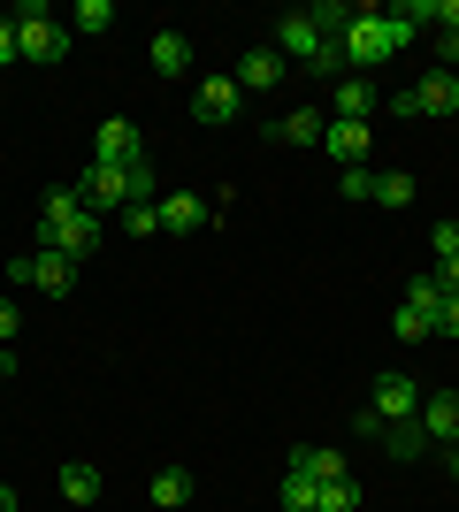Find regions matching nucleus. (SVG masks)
<instances>
[{
    "label": "nucleus",
    "instance_id": "nucleus-1",
    "mask_svg": "<svg viewBox=\"0 0 459 512\" xmlns=\"http://www.w3.org/2000/svg\"><path fill=\"white\" fill-rule=\"evenodd\" d=\"M100 237H108V222L92 207H77V192H46L39 207V245H54V253H69L77 268H85L92 253H100Z\"/></svg>",
    "mask_w": 459,
    "mask_h": 512
},
{
    "label": "nucleus",
    "instance_id": "nucleus-2",
    "mask_svg": "<svg viewBox=\"0 0 459 512\" xmlns=\"http://www.w3.org/2000/svg\"><path fill=\"white\" fill-rule=\"evenodd\" d=\"M16 54H23V62H46V69L69 54V23L54 16L46 0H23V8H16Z\"/></svg>",
    "mask_w": 459,
    "mask_h": 512
},
{
    "label": "nucleus",
    "instance_id": "nucleus-3",
    "mask_svg": "<svg viewBox=\"0 0 459 512\" xmlns=\"http://www.w3.org/2000/svg\"><path fill=\"white\" fill-rule=\"evenodd\" d=\"M8 283H23V291H46V299H62V291H77V260L54 253V245H39V253L8 260Z\"/></svg>",
    "mask_w": 459,
    "mask_h": 512
},
{
    "label": "nucleus",
    "instance_id": "nucleus-4",
    "mask_svg": "<svg viewBox=\"0 0 459 512\" xmlns=\"http://www.w3.org/2000/svg\"><path fill=\"white\" fill-rule=\"evenodd\" d=\"M245 115V92H238V77L222 69V77H199L192 85V123H207V130H222V123H238Z\"/></svg>",
    "mask_w": 459,
    "mask_h": 512
},
{
    "label": "nucleus",
    "instance_id": "nucleus-5",
    "mask_svg": "<svg viewBox=\"0 0 459 512\" xmlns=\"http://www.w3.org/2000/svg\"><path fill=\"white\" fill-rule=\"evenodd\" d=\"M138 153H146L138 123H131V115H108V123H100V138H92V169H131Z\"/></svg>",
    "mask_w": 459,
    "mask_h": 512
},
{
    "label": "nucleus",
    "instance_id": "nucleus-6",
    "mask_svg": "<svg viewBox=\"0 0 459 512\" xmlns=\"http://www.w3.org/2000/svg\"><path fill=\"white\" fill-rule=\"evenodd\" d=\"M414 421H421V436H429L437 451H452L459 444V390H429Z\"/></svg>",
    "mask_w": 459,
    "mask_h": 512
},
{
    "label": "nucleus",
    "instance_id": "nucleus-7",
    "mask_svg": "<svg viewBox=\"0 0 459 512\" xmlns=\"http://www.w3.org/2000/svg\"><path fill=\"white\" fill-rule=\"evenodd\" d=\"M368 413H383V421H414L421 413V390H414V375H375V398H368Z\"/></svg>",
    "mask_w": 459,
    "mask_h": 512
},
{
    "label": "nucleus",
    "instance_id": "nucleus-8",
    "mask_svg": "<svg viewBox=\"0 0 459 512\" xmlns=\"http://www.w3.org/2000/svg\"><path fill=\"white\" fill-rule=\"evenodd\" d=\"M268 46H276V54H284V62H314V54H322V31H314V16H306V8H291V16L284 23H276V39H268Z\"/></svg>",
    "mask_w": 459,
    "mask_h": 512
},
{
    "label": "nucleus",
    "instance_id": "nucleus-9",
    "mask_svg": "<svg viewBox=\"0 0 459 512\" xmlns=\"http://www.w3.org/2000/svg\"><path fill=\"white\" fill-rule=\"evenodd\" d=\"M414 92V115H459V69H429V77H421V85H406Z\"/></svg>",
    "mask_w": 459,
    "mask_h": 512
},
{
    "label": "nucleus",
    "instance_id": "nucleus-10",
    "mask_svg": "<svg viewBox=\"0 0 459 512\" xmlns=\"http://www.w3.org/2000/svg\"><path fill=\"white\" fill-rule=\"evenodd\" d=\"M322 153L337 161V169H368L375 138H368V123H329V130H322Z\"/></svg>",
    "mask_w": 459,
    "mask_h": 512
},
{
    "label": "nucleus",
    "instance_id": "nucleus-11",
    "mask_svg": "<svg viewBox=\"0 0 459 512\" xmlns=\"http://www.w3.org/2000/svg\"><path fill=\"white\" fill-rule=\"evenodd\" d=\"M291 77V62L276 54V46H245V62H238V92H276Z\"/></svg>",
    "mask_w": 459,
    "mask_h": 512
},
{
    "label": "nucleus",
    "instance_id": "nucleus-12",
    "mask_svg": "<svg viewBox=\"0 0 459 512\" xmlns=\"http://www.w3.org/2000/svg\"><path fill=\"white\" fill-rule=\"evenodd\" d=\"M368 115H375L368 77H337V85H329V123H368Z\"/></svg>",
    "mask_w": 459,
    "mask_h": 512
},
{
    "label": "nucleus",
    "instance_id": "nucleus-13",
    "mask_svg": "<svg viewBox=\"0 0 459 512\" xmlns=\"http://www.w3.org/2000/svg\"><path fill=\"white\" fill-rule=\"evenodd\" d=\"M207 222H215V207H207L199 192H169L161 199V230L169 237H192V230H207Z\"/></svg>",
    "mask_w": 459,
    "mask_h": 512
},
{
    "label": "nucleus",
    "instance_id": "nucleus-14",
    "mask_svg": "<svg viewBox=\"0 0 459 512\" xmlns=\"http://www.w3.org/2000/svg\"><path fill=\"white\" fill-rule=\"evenodd\" d=\"M54 482H62V497H69V505H100V490H108V474L92 467V459H69V467L54 474Z\"/></svg>",
    "mask_w": 459,
    "mask_h": 512
},
{
    "label": "nucleus",
    "instance_id": "nucleus-15",
    "mask_svg": "<svg viewBox=\"0 0 459 512\" xmlns=\"http://www.w3.org/2000/svg\"><path fill=\"white\" fill-rule=\"evenodd\" d=\"M146 62L161 69V77H184V69H192V39H184V31H153Z\"/></svg>",
    "mask_w": 459,
    "mask_h": 512
},
{
    "label": "nucleus",
    "instance_id": "nucleus-16",
    "mask_svg": "<svg viewBox=\"0 0 459 512\" xmlns=\"http://www.w3.org/2000/svg\"><path fill=\"white\" fill-rule=\"evenodd\" d=\"M322 130H329L322 107H291L284 123H276V138H284V146H322Z\"/></svg>",
    "mask_w": 459,
    "mask_h": 512
},
{
    "label": "nucleus",
    "instance_id": "nucleus-17",
    "mask_svg": "<svg viewBox=\"0 0 459 512\" xmlns=\"http://www.w3.org/2000/svg\"><path fill=\"white\" fill-rule=\"evenodd\" d=\"M383 451H391V459H406V467H414V459H429V451H437V444L421 436V421H391V428H383Z\"/></svg>",
    "mask_w": 459,
    "mask_h": 512
},
{
    "label": "nucleus",
    "instance_id": "nucleus-18",
    "mask_svg": "<svg viewBox=\"0 0 459 512\" xmlns=\"http://www.w3.org/2000/svg\"><path fill=\"white\" fill-rule=\"evenodd\" d=\"M291 467L314 474V482H337V474H352V467H345V451H322V444H299V451H291Z\"/></svg>",
    "mask_w": 459,
    "mask_h": 512
},
{
    "label": "nucleus",
    "instance_id": "nucleus-19",
    "mask_svg": "<svg viewBox=\"0 0 459 512\" xmlns=\"http://www.w3.org/2000/svg\"><path fill=\"white\" fill-rule=\"evenodd\" d=\"M146 497H153V505H161V512L192 505V474H184V467H161V474H153V482H146Z\"/></svg>",
    "mask_w": 459,
    "mask_h": 512
},
{
    "label": "nucleus",
    "instance_id": "nucleus-20",
    "mask_svg": "<svg viewBox=\"0 0 459 512\" xmlns=\"http://www.w3.org/2000/svg\"><path fill=\"white\" fill-rule=\"evenodd\" d=\"M391 337H398V344H421V337H437V321L421 314V306H406V299H398V314H391Z\"/></svg>",
    "mask_w": 459,
    "mask_h": 512
},
{
    "label": "nucleus",
    "instance_id": "nucleus-21",
    "mask_svg": "<svg viewBox=\"0 0 459 512\" xmlns=\"http://www.w3.org/2000/svg\"><path fill=\"white\" fill-rule=\"evenodd\" d=\"M284 505H291V512H322V482L291 467V474H284Z\"/></svg>",
    "mask_w": 459,
    "mask_h": 512
},
{
    "label": "nucleus",
    "instance_id": "nucleus-22",
    "mask_svg": "<svg viewBox=\"0 0 459 512\" xmlns=\"http://www.w3.org/2000/svg\"><path fill=\"white\" fill-rule=\"evenodd\" d=\"M375 207H414V176L383 169V176H375Z\"/></svg>",
    "mask_w": 459,
    "mask_h": 512
},
{
    "label": "nucleus",
    "instance_id": "nucleus-23",
    "mask_svg": "<svg viewBox=\"0 0 459 512\" xmlns=\"http://www.w3.org/2000/svg\"><path fill=\"white\" fill-rule=\"evenodd\" d=\"M322 512H360V482H352V474L322 482Z\"/></svg>",
    "mask_w": 459,
    "mask_h": 512
},
{
    "label": "nucleus",
    "instance_id": "nucleus-24",
    "mask_svg": "<svg viewBox=\"0 0 459 512\" xmlns=\"http://www.w3.org/2000/svg\"><path fill=\"white\" fill-rule=\"evenodd\" d=\"M108 23H115L108 0H77V8H69V31H108Z\"/></svg>",
    "mask_w": 459,
    "mask_h": 512
},
{
    "label": "nucleus",
    "instance_id": "nucleus-25",
    "mask_svg": "<svg viewBox=\"0 0 459 512\" xmlns=\"http://www.w3.org/2000/svg\"><path fill=\"white\" fill-rule=\"evenodd\" d=\"M406 306H421V314L437 321V306H444V283H437V276H414V283H406Z\"/></svg>",
    "mask_w": 459,
    "mask_h": 512
},
{
    "label": "nucleus",
    "instance_id": "nucleus-26",
    "mask_svg": "<svg viewBox=\"0 0 459 512\" xmlns=\"http://www.w3.org/2000/svg\"><path fill=\"white\" fill-rule=\"evenodd\" d=\"M161 230V199L153 207H123V237H153Z\"/></svg>",
    "mask_w": 459,
    "mask_h": 512
},
{
    "label": "nucleus",
    "instance_id": "nucleus-27",
    "mask_svg": "<svg viewBox=\"0 0 459 512\" xmlns=\"http://www.w3.org/2000/svg\"><path fill=\"white\" fill-rule=\"evenodd\" d=\"M337 192H345L352 207H360V199H375V169H345V176H337Z\"/></svg>",
    "mask_w": 459,
    "mask_h": 512
},
{
    "label": "nucleus",
    "instance_id": "nucleus-28",
    "mask_svg": "<svg viewBox=\"0 0 459 512\" xmlns=\"http://www.w3.org/2000/svg\"><path fill=\"white\" fill-rule=\"evenodd\" d=\"M429 245H437V260H452V253H459V222H452V214H444L437 230H429Z\"/></svg>",
    "mask_w": 459,
    "mask_h": 512
},
{
    "label": "nucleus",
    "instance_id": "nucleus-29",
    "mask_svg": "<svg viewBox=\"0 0 459 512\" xmlns=\"http://www.w3.org/2000/svg\"><path fill=\"white\" fill-rule=\"evenodd\" d=\"M383 428H391L383 413H352V436H368V444H383Z\"/></svg>",
    "mask_w": 459,
    "mask_h": 512
},
{
    "label": "nucleus",
    "instance_id": "nucleus-30",
    "mask_svg": "<svg viewBox=\"0 0 459 512\" xmlns=\"http://www.w3.org/2000/svg\"><path fill=\"white\" fill-rule=\"evenodd\" d=\"M444 329L459 337V291H444V306H437V337H444Z\"/></svg>",
    "mask_w": 459,
    "mask_h": 512
},
{
    "label": "nucleus",
    "instance_id": "nucleus-31",
    "mask_svg": "<svg viewBox=\"0 0 459 512\" xmlns=\"http://www.w3.org/2000/svg\"><path fill=\"white\" fill-rule=\"evenodd\" d=\"M0 62H23L16 54V16H0Z\"/></svg>",
    "mask_w": 459,
    "mask_h": 512
},
{
    "label": "nucleus",
    "instance_id": "nucleus-32",
    "mask_svg": "<svg viewBox=\"0 0 459 512\" xmlns=\"http://www.w3.org/2000/svg\"><path fill=\"white\" fill-rule=\"evenodd\" d=\"M16 329H23V321H16V299H0V344L16 337Z\"/></svg>",
    "mask_w": 459,
    "mask_h": 512
},
{
    "label": "nucleus",
    "instance_id": "nucleus-33",
    "mask_svg": "<svg viewBox=\"0 0 459 512\" xmlns=\"http://www.w3.org/2000/svg\"><path fill=\"white\" fill-rule=\"evenodd\" d=\"M437 283H444V291H459V253H452V260H437Z\"/></svg>",
    "mask_w": 459,
    "mask_h": 512
},
{
    "label": "nucleus",
    "instance_id": "nucleus-34",
    "mask_svg": "<svg viewBox=\"0 0 459 512\" xmlns=\"http://www.w3.org/2000/svg\"><path fill=\"white\" fill-rule=\"evenodd\" d=\"M437 23H444V31H459V0H437Z\"/></svg>",
    "mask_w": 459,
    "mask_h": 512
},
{
    "label": "nucleus",
    "instance_id": "nucleus-35",
    "mask_svg": "<svg viewBox=\"0 0 459 512\" xmlns=\"http://www.w3.org/2000/svg\"><path fill=\"white\" fill-rule=\"evenodd\" d=\"M8 383H16V360H8V352H0V390H8Z\"/></svg>",
    "mask_w": 459,
    "mask_h": 512
},
{
    "label": "nucleus",
    "instance_id": "nucleus-36",
    "mask_svg": "<svg viewBox=\"0 0 459 512\" xmlns=\"http://www.w3.org/2000/svg\"><path fill=\"white\" fill-rule=\"evenodd\" d=\"M0 512H16V490H8V482H0Z\"/></svg>",
    "mask_w": 459,
    "mask_h": 512
}]
</instances>
